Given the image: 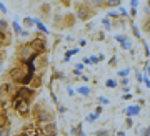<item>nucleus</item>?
<instances>
[{
  "label": "nucleus",
  "instance_id": "1",
  "mask_svg": "<svg viewBox=\"0 0 150 136\" xmlns=\"http://www.w3.org/2000/svg\"><path fill=\"white\" fill-rule=\"evenodd\" d=\"M13 110H15L20 116H27L28 110H30V103L25 101V100L18 98V96H13Z\"/></svg>",
  "mask_w": 150,
  "mask_h": 136
},
{
  "label": "nucleus",
  "instance_id": "2",
  "mask_svg": "<svg viewBox=\"0 0 150 136\" xmlns=\"http://www.w3.org/2000/svg\"><path fill=\"white\" fill-rule=\"evenodd\" d=\"M27 47L30 48L35 55H40V53H43L47 50V42L42 40V38H35V40H32V42L28 43Z\"/></svg>",
  "mask_w": 150,
  "mask_h": 136
},
{
  "label": "nucleus",
  "instance_id": "3",
  "mask_svg": "<svg viewBox=\"0 0 150 136\" xmlns=\"http://www.w3.org/2000/svg\"><path fill=\"white\" fill-rule=\"evenodd\" d=\"M30 73V72H28V70H25V68L23 67H15V68H12L10 70V78L13 80V81H15V83H20L22 80H23V76H25V75H28Z\"/></svg>",
  "mask_w": 150,
  "mask_h": 136
},
{
  "label": "nucleus",
  "instance_id": "4",
  "mask_svg": "<svg viewBox=\"0 0 150 136\" xmlns=\"http://www.w3.org/2000/svg\"><path fill=\"white\" fill-rule=\"evenodd\" d=\"M15 96H18V98L22 100H25V101H32L33 98H35V91H33L32 88H27V86H20L18 88V91L15 93Z\"/></svg>",
  "mask_w": 150,
  "mask_h": 136
},
{
  "label": "nucleus",
  "instance_id": "5",
  "mask_svg": "<svg viewBox=\"0 0 150 136\" xmlns=\"http://www.w3.org/2000/svg\"><path fill=\"white\" fill-rule=\"evenodd\" d=\"M77 17H79L80 20H88L92 17L90 8H87V5H79L77 7Z\"/></svg>",
  "mask_w": 150,
  "mask_h": 136
},
{
  "label": "nucleus",
  "instance_id": "6",
  "mask_svg": "<svg viewBox=\"0 0 150 136\" xmlns=\"http://www.w3.org/2000/svg\"><path fill=\"white\" fill-rule=\"evenodd\" d=\"M43 135L45 136H50V135H57V126H55V123H45L43 125Z\"/></svg>",
  "mask_w": 150,
  "mask_h": 136
},
{
  "label": "nucleus",
  "instance_id": "7",
  "mask_svg": "<svg viewBox=\"0 0 150 136\" xmlns=\"http://www.w3.org/2000/svg\"><path fill=\"white\" fill-rule=\"evenodd\" d=\"M22 136H38V131H37V128L33 125H30V126H27L25 130L22 131Z\"/></svg>",
  "mask_w": 150,
  "mask_h": 136
},
{
  "label": "nucleus",
  "instance_id": "8",
  "mask_svg": "<svg viewBox=\"0 0 150 136\" xmlns=\"http://www.w3.org/2000/svg\"><path fill=\"white\" fill-rule=\"evenodd\" d=\"M140 113V106H137V105H132V106H129L127 108V116L129 118H132V116H135V115H139Z\"/></svg>",
  "mask_w": 150,
  "mask_h": 136
},
{
  "label": "nucleus",
  "instance_id": "9",
  "mask_svg": "<svg viewBox=\"0 0 150 136\" xmlns=\"http://www.w3.org/2000/svg\"><path fill=\"white\" fill-rule=\"evenodd\" d=\"M8 123H10V121H8L7 115L0 113V130H2V128H7V126H8Z\"/></svg>",
  "mask_w": 150,
  "mask_h": 136
},
{
  "label": "nucleus",
  "instance_id": "10",
  "mask_svg": "<svg viewBox=\"0 0 150 136\" xmlns=\"http://www.w3.org/2000/svg\"><path fill=\"white\" fill-rule=\"evenodd\" d=\"M30 85H32L33 88H38V86L42 85V78H40V76H32V80H30Z\"/></svg>",
  "mask_w": 150,
  "mask_h": 136
},
{
  "label": "nucleus",
  "instance_id": "11",
  "mask_svg": "<svg viewBox=\"0 0 150 136\" xmlns=\"http://www.w3.org/2000/svg\"><path fill=\"white\" fill-rule=\"evenodd\" d=\"M33 23H35V25L38 27V30H40V32H43V33H48L47 27L43 25V23H42V22H40V20H37V18H33Z\"/></svg>",
  "mask_w": 150,
  "mask_h": 136
},
{
  "label": "nucleus",
  "instance_id": "12",
  "mask_svg": "<svg viewBox=\"0 0 150 136\" xmlns=\"http://www.w3.org/2000/svg\"><path fill=\"white\" fill-rule=\"evenodd\" d=\"M74 23H75V17L72 15V13L65 15V25H67V27H72Z\"/></svg>",
  "mask_w": 150,
  "mask_h": 136
},
{
  "label": "nucleus",
  "instance_id": "13",
  "mask_svg": "<svg viewBox=\"0 0 150 136\" xmlns=\"http://www.w3.org/2000/svg\"><path fill=\"white\" fill-rule=\"evenodd\" d=\"M72 135L83 136V131H82V125H79V126H75V128H72Z\"/></svg>",
  "mask_w": 150,
  "mask_h": 136
},
{
  "label": "nucleus",
  "instance_id": "14",
  "mask_svg": "<svg viewBox=\"0 0 150 136\" xmlns=\"http://www.w3.org/2000/svg\"><path fill=\"white\" fill-rule=\"evenodd\" d=\"M77 91H79L80 95H83V96H88V95H90V90L87 88V86H80V88L77 90Z\"/></svg>",
  "mask_w": 150,
  "mask_h": 136
},
{
  "label": "nucleus",
  "instance_id": "15",
  "mask_svg": "<svg viewBox=\"0 0 150 136\" xmlns=\"http://www.w3.org/2000/svg\"><path fill=\"white\" fill-rule=\"evenodd\" d=\"M105 85H107V88H115V86H117V81L110 78V80H107V83Z\"/></svg>",
  "mask_w": 150,
  "mask_h": 136
},
{
  "label": "nucleus",
  "instance_id": "16",
  "mask_svg": "<svg viewBox=\"0 0 150 136\" xmlns=\"http://www.w3.org/2000/svg\"><path fill=\"white\" fill-rule=\"evenodd\" d=\"M7 28H8V25H7V22H5V20H0V32L4 33V32H5Z\"/></svg>",
  "mask_w": 150,
  "mask_h": 136
},
{
  "label": "nucleus",
  "instance_id": "17",
  "mask_svg": "<svg viewBox=\"0 0 150 136\" xmlns=\"http://www.w3.org/2000/svg\"><path fill=\"white\" fill-rule=\"evenodd\" d=\"M0 136H10V130H8V126L0 130Z\"/></svg>",
  "mask_w": 150,
  "mask_h": 136
},
{
  "label": "nucleus",
  "instance_id": "18",
  "mask_svg": "<svg viewBox=\"0 0 150 136\" xmlns=\"http://www.w3.org/2000/svg\"><path fill=\"white\" fill-rule=\"evenodd\" d=\"M23 25H25V27H32L33 25V18H28V17H27V18L23 20Z\"/></svg>",
  "mask_w": 150,
  "mask_h": 136
},
{
  "label": "nucleus",
  "instance_id": "19",
  "mask_svg": "<svg viewBox=\"0 0 150 136\" xmlns=\"http://www.w3.org/2000/svg\"><path fill=\"white\" fill-rule=\"evenodd\" d=\"M107 4L110 7H118V5H120V0H108Z\"/></svg>",
  "mask_w": 150,
  "mask_h": 136
},
{
  "label": "nucleus",
  "instance_id": "20",
  "mask_svg": "<svg viewBox=\"0 0 150 136\" xmlns=\"http://www.w3.org/2000/svg\"><path fill=\"white\" fill-rule=\"evenodd\" d=\"M95 136H110V133H108L107 130H102V131H97Z\"/></svg>",
  "mask_w": 150,
  "mask_h": 136
},
{
  "label": "nucleus",
  "instance_id": "21",
  "mask_svg": "<svg viewBox=\"0 0 150 136\" xmlns=\"http://www.w3.org/2000/svg\"><path fill=\"white\" fill-rule=\"evenodd\" d=\"M12 27H13V30H15L17 33H20V32H22V27L18 25V23H17V22H13V23H12Z\"/></svg>",
  "mask_w": 150,
  "mask_h": 136
},
{
  "label": "nucleus",
  "instance_id": "22",
  "mask_svg": "<svg viewBox=\"0 0 150 136\" xmlns=\"http://www.w3.org/2000/svg\"><path fill=\"white\" fill-rule=\"evenodd\" d=\"M144 30L147 32V33H150V18H149V20H147V22L144 23Z\"/></svg>",
  "mask_w": 150,
  "mask_h": 136
},
{
  "label": "nucleus",
  "instance_id": "23",
  "mask_svg": "<svg viewBox=\"0 0 150 136\" xmlns=\"http://www.w3.org/2000/svg\"><path fill=\"white\" fill-rule=\"evenodd\" d=\"M130 47H132V43H130L129 40H125V42L122 43V48H123V50H129Z\"/></svg>",
  "mask_w": 150,
  "mask_h": 136
},
{
  "label": "nucleus",
  "instance_id": "24",
  "mask_svg": "<svg viewBox=\"0 0 150 136\" xmlns=\"http://www.w3.org/2000/svg\"><path fill=\"white\" fill-rule=\"evenodd\" d=\"M42 12H43V13H48V12H50V5H48V4H43V5H42Z\"/></svg>",
  "mask_w": 150,
  "mask_h": 136
},
{
  "label": "nucleus",
  "instance_id": "25",
  "mask_svg": "<svg viewBox=\"0 0 150 136\" xmlns=\"http://www.w3.org/2000/svg\"><path fill=\"white\" fill-rule=\"evenodd\" d=\"M132 125H134L132 118H129V116H127V120H125V126H127V128H132Z\"/></svg>",
  "mask_w": 150,
  "mask_h": 136
},
{
  "label": "nucleus",
  "instance_id": "26",
  "mask_svg": "<svg viewBox=\"0 0 150 136\" xmlns=\"http://www.w3.org/2000/svg\"><path fill=\"white\" fill-rule=\"evenodd\" d=\"M97 120V115H88L87 116V121H88V123H92V121H95Z\"/></svg>",
  "mask_w": 150,
  "mask_h": 136
},
{
  "label": "nucleus",
  "instance_id": "27",
  "mask_svg": "<svg viewBox=\"0 0 150 136\" xmlns=\"http://www.w3.org/2000/svg\"><path fill=\"white\" fill-rule=\"evenodd\" d=\"M103 25L107 27V30H110V20L108 18H103Z\"/></svg>",
  "mask_w": 150,
  "mask_h": 136
},
{
  "label": "nucleus",
  "instance_id": "28",
  "mask_svg": "<svg viewBox=\"0 0 150 136\" xmlns=\"http://www.w3.org/2000/svg\"><path fill=\"white\" fill-rule=\"evenodd\" d=\"M115 40H117V42H125V40H127V38H125V37H122V35H117V37H115Z\"/></svg>",
  "mask_w": 150,
  "mask_h": 136
},
{
  "label": "nucleus",
  "instance_id": "29",
  "mask_svg": "<svg viewBox=\"0 0 150 136\" xmlns=\"http://www.w3.org/2000/svg\"><path fill=\"white\" fill-rule=\"evenodd\" d=\"M125 75H129V68H127V70H122V72H118V76H125Z\"/></svg>",
  "mask_w": 150,
  "mask_h": 136
},
{
  "label": "nucleus",
  "instance_id": "30",
  "mask_svg": "<svg viewBox=\"0 0 150 136\" xmlns=\"http://www.w3.org/2000/svg\"><path fill=\"white\" fill-rule=\"evenodd\" d=\"M132 28H134V33H135V37H140V32H139V28L135 25H132Z\"/></svg>",
  "mask_w": 150,
  "mask_h": 136
},
{
  "label": "nucleus",
  "instance_id": "31",
  "mask_svg": "<svg viewBox=\"0 0 150 136\" xmlns=\"http://www.w3.org/2000/svg\"><path fill=\"white\" fill-rule=\"evenodd\" d=\"M107 17H110V18H117V17H118V13H117V12H110V13H108Z\"/></svg>",
  "mask_w": 150,
  "mask_h": 136
},
{
  "label": "nucleus",
  "instance_id": "32",
  "mask_svg": "<svg viewBox=\"0 0 150 136\" xmlns=\"http://www.w3.org/2000/svg\"><path fill=\"white\" fill-rule=\"evenodd\" d=\"M130 5H132V8H135V7L139 5V0H132V2H130Z\"/></svg>",
  "mask_w": 150,
  "mask_h": 136
},
{
  "label": "nucleus",
  "instance_id": "33",
  "mask_svg": "<svg viewBox=\"0 0 150 136\" xmlns=\"http://www.w3.org/2000/svg\"><path fill=\"white\" fill-rule=\"evenodd\" d=\"M137 80H139V81H142V80H144V75H142V73H137Z\"/></svg>",
  "mask_w": 150,
  "mask_h": 136
},
{
  "label": "nucleus",
  "instance_id": "34",
  "mask_svg": "<svg viewBox=\"0 0 150 136\" xmlns=\"http://www.w3.org/2000/svg\"><path fill=\"white\" fill-rule=\"evenodd\" d=\"M0 10L4 12V13H7V8H5V7H4V4H0Z\"/></svg>",
  "mask_w": 150,
  "mask_h": 136
},
{
  "label": "nucleus",
  "instance_id": "35",
  "mask_svg": "<svg viewBox=\"0 0 150 136\" xmlns=\"http://www.w3.org/2000/svg\"><path fill=\"white\" fill-rule=\"evenodd\" d=\"M122 98H123V100H130V98H132V95H129V93H127V95H123Z\"/></svg>",
  "mask_w": 150,
  "mask_h": 136
},
{
  "label": "nucleus",
  "instance_id": "36",
  "mask_svg": "<svg viewBox=\"0 0 150 136\" xmlns=\"http://www.w3.org/2000/svg\"><path fill=\"white\" fill-rule=\"evenodd\" d=\"M98 101H100V103H105V105H107V103H108V100H107V98H100V100H98Z\"/></svg>",
  "mask_w": 150,
  "mask_h": 136
},
{
  "label": "nucleus",
  "instance_id": "37",
  "mask_svg": "<svg viewBox=\"0 0 150 136\" xmlns=\"http://www.w3.org/2000/svg\"><path fill=\"white\" fill-rule=\"evenodd\" d=\"M122 85H123V86H127V85H129V80L123 78V80H122Z\"/></svg>",
  "mask_w": 150,
  "mask_h": 136
},
{
  "label": "nucleus",
  "instance_id": "38",
  "mask_svg": "<svg viewBox=\"0 0 150 136\" xmlns=\"http://www.w3.org/2000/svg\"><path fill=\"white\" fill-rule=\"evenodd\" d=\"M100 2H102V0H92V4H93V5H98Z\"/></svg>",
  "mask_w": 150,
  "mask_h": 136
},
{
  "label": "nucleus",
  "instance_id": "39",
  "mask_svg": "<svg viewBox=\"0 0 150 136\" xmlns=\"http://www.w3.org/2000/svg\"><path fill=\"white\" fill-rule=\"evenodd\" d=\"M2 43H4V33L0 32V45H2Z\"/></svg>",
  "mask_w": 150,
  "mask_h": 136
},
{
  "label": "nucleus",
  "instance_id": "40",
  "mask_svg": "<svg viewBox=\"0 0 150 136\" xmlns=\"http://www.w3.org/2000/svg\"><path fill=\"white\" fill-rule=\"evenodd\" d=\"M145 136H150V126L147 128V131H145Z\"/></svg>",
  "mask_w": 150,
  "mask_h": 136
},
{
  "label": "nucleus",
  "instance_id": "41",
  "mask_svg": "<svg viewBox=\"0 0 150 136\" xmlns=\"http://www.w3.org/2000/svg\"><path fill=\"white\" fill-rule=\"evenodd\" d=\"M145 13H149V15H150V7H147V8H145Z\"/></svg>",
  "mask_w": 150,
  "mask_h": 136
},
{
  "label": "nucleus",
  "instance_id": "42",
  "mask_svg": "<svg viewBox=\"0 0 150 136\" xmlns=\"http://www.w3.org/2000/svg\"><path fill=\"white\" fill-rule=\"evenodd\" d=\"M118 136H125L123 135V131H118Z\"/></svg>",
  "mask_w": 150,
  "mask_h": 136
},
{
  "label": "nucleus",
  "instance_id": "43",
  "mask_svg": "<svg viewBox=\"0 0 150 136\" xmlns=\"http://www.w3.org/2000/svg\"><path fill=\"white\" fill-rule=\"evenodd\" d=\"M147 73L150 75V65H149V67H147Z\"/></svg>",
  "mask_w": 150,
  "mask_h": 136
},
{
  "label": "nucleus",
  "instance_id": "44",
  "mask_svg": "<svg viewBox=\"0 0 150 136\" xmlns=\"http://www.w3.org/2000/svg\"><path fill=\"white\" fill-rule=\"evenodd\" d=\"M149 7H150V0H149Z\"/></svg>",
  "mask_w": 150,
  "mask_h": 136
}]
</instances>
